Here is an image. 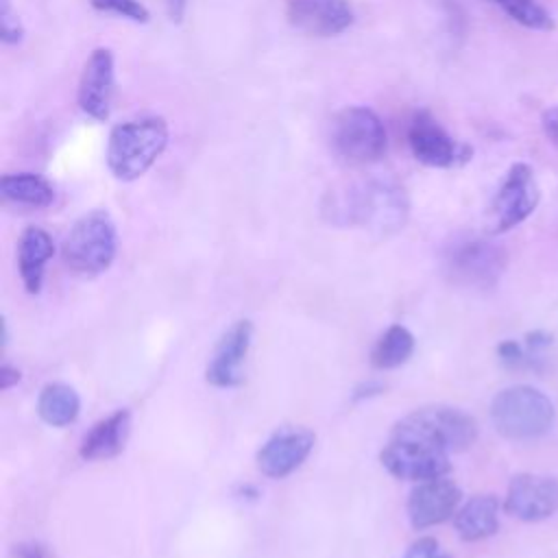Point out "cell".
Wrapping results in <instances>:
<instances>
[{"label":"cell","instance_id":"27","mask_svg":"<svg viewBox=\"0 0 558 558\" xmlns=\"http://www.w3.org/2000/svg\"><path fill=\"white\" fill-rule=\"evenodd\" d=\"M497 355H499V360H501L506 366H510V368L530 364L527 351H525L517 340H504V342H499Z\"/></svg>","mask_w":558,"mask_h":558},{"label":"cell","instance_id":"21","mask_svg":"<svg viewBox=\"0 0 558 558\" xmlns=\"http://www.w3.org/2000/svg\"><path fill=\"white\" fill-rule=\"evenodd\" d=\"M0 194L4 201L26 207H48L54 201V187L39 174L15 172L0 179Z\"/></svg>","mask_w":558,"mask_h":558},{"label":"cell","instance_id":"14","mask_svg":"<svg viewBox=\"0 0 558 558\" xmlns=\"http://www.w3.org/2000/svg\"><path fill=\"white\" fill-rule=\"evenodd\" d=\"M253 342V323L235 320L218 340L209 364L205 368V379L214 388H235L242 384L244 360Z\"/></svg>","mask_w":558,"mask_h":558},{"label":"cell","instance_id":"24","mask_svg":"<svg viewBox=\"0 0 558 558\" xmlns=\"http://www.w3.org/2000/svg\"><path fill=\"white\" fill-rule=\"evenodd\" d=\"M96 11L113 13L120 17H126L137 24H146L150 20L148 9L140 0H89Z\"/></svg>","mask_w":558,"mask_h":558},{"label":"cell","instance_id":"2","mask_svg":"<svg viewBox=\"0 0 558 558\" xmlns=\"http://www.w3.org/2000/svg\"><path fill=\"white\" fill-rule=\"evenodd\" d=\"M168 124L159 116L116 124L109 133L107 166L120 181L146 174L168 146Z\"/></svg>","mask_w":558,"mask_h":558},{"label":"cell","instance_id":"12","mask_svg":"<svg viewBox=\"0 0 558 558\" xmlns=\"http://www.w3.org/2000/svg\"><path fill=\"white\" fill-rule=\"evenodd\" d=\"M316 436L305 427H279L257 451V469L266 477L292 475L312 453Z\"/></svg>","mask_w":558,"mask_h":558},{"label":"cell","instance_id":"13","mask_svg":"<svg viewBox=\"0 0 558 558\" xmlns=\"http://www.w3.org/2000/svg\"><path fill=\"white\" fill-rule=\"evenodd\" d=\"M460 501L462 490L447 475L416 482L408 497V519L414 530H427L453 517L460 508Z\"/></svg>","mask_w":558,"mask_h":558},{"label":"cell","instance_id":"17","mask_svg":"<svg viewBox=\"0 0 558 558\" xmlns=\"http://www.w3.org/2000/svg\"><path fill=\"white\" fill-rule=\"evenodd\" d=\"M54 255L52 235L41 227H26L17 242V270L26 292L37 294L44 283L46 264Z\"/></svg>","mask_w":558,"mask_h":558},{"label":"cell","instance_id":"25","mask_svg":"<svg viewBox=\"0 0 558 558\" xmlns=\"http://www.w3.org/2000/svg\"><path fill=\"white\" fill-rule=\"evenodd\" d=\"M0 37L4 44H17L24 37V26L11 7V0H0Z\"/></svg>","mask_w":558,"mask_h":558},{"label":"cell","instance_id":"6","mask_svg":"<svg viewBox=\"0 0 558 558\" xmlns=\"http://www.w3.org/2000/svg\"><path fill=\"white\" fill-rule=\"evenodd\" d=\"M386 146L384 122L368 107H347L331 122V148L347 163H375L384 157Z\"/></svg>","mask_w":558,"mask_h":558},{"label":"cell","instance_id":"11","mask_svg":"<svg viewBox=\"0 0 558 558\" xmlns=\"http://www.w3.org/2000/svg\"><path fill=\"white\" fill-rule=\"evenodd\" d=\"M504 508L525 523L549 519L558 512V480L538 473H517L508 484Z\"/></svg>","mask_w":558,"mask_h":558},{"label":"cell","instance_id":"9","mask_svg":"<svg viewBox=\"0 0 558 558\" xmlns=\"http://www.w3.org/2000/svg\"><path fill=\"white\" fill-rule=\"evenodd\" d=\"M408 144L412 155L432 168H456L471 159L473 150L456 142L427 111H418L408 129Z\"/></svg>","mask_w":558,"mask_h":558},{"label":"cell","instance_id":"16","mask_svg":"<svg viewBox=\"0 0 558 558\" xmlns=\"http://www.w3.org/2000/svg\"><path fill=\"white\" fill-rule=\"evenodd\" d=\"M116 92L113 54L107 48H96L85 61L78 81V107L94 120H107Z\"/></svg>","mask_w":558,"mask_h":558},{"label":"cell","instance_id":"10","mask_svg":"<svg viewBox=\"0 0 558 558\" xmlns=\"http://www.w3.org/2000/svg\"><path fill=\"white\" fill-rule=\"evenodd\" d=\"M408 425L451 451L469 449L477 438V423L471 414L451 405H429L410 412L403 418Z\"/></svg>","mask_w":558,"mask_h":558},{"label":"cell","instance_id":"1","mask_svg":"<svg viewBox=\"0 0 558 558\" xmlns=\"http://www.w3.org/2000/svg\"><path fill=\"white\" fill-rule=\"evenodd\" d=\"M325 211L338 225L360 227L375 235H392L403 229L410 203L397 181L371 177L333 192Z\"/></svg>","mask_w":558,"mask_h":558},{"label":"cell","instance_id":"18","mask_svg":"<svg viewBox=\"0 0 558 558\" xmlns=\"http://www.w3.org/2000/svg\"><path fill=\"white\" fill-rule=\"evenodd\" d=\"M131 427V412L129 410H116L109 416L100 418L92 425V429L81 440V458L96 462V460H109L116 458L126 442Z\"/></svg>","mask_w":558,"mask_h":558},{"label":"cell","instance_id":"31","mask_svg":"<svg viewBox=\"0 0 558 558\" xmlns=\"http://www.w3.org/2000/svg\"><path fill=\"white\" fill-rule=\"evenodd\" d=\"M384 388L379 386V384H375V381H371V384H364V386H360L357 390H355V399H364V397H373V395H379Z\"/></svg>","mask_w":558,"mask_h":558},{"label":"cell","instance_id":"22","mask_svg":"<svg viewBox=\"0 0 558 558\" xmlns=\"http://www.w3.org/2000/svg\"><path fill=\"white\" fill-rule=\"evenodd\" d=\"M414 353V336L403 325H390L371 351V364L379 371H390L405 364Z\"/></svg>","mask_w":558,"mask_h":558},{"label":"cell","instance_id":"23","mask_svg":"<svg viewBox=\"0 0 558 558\" xmlns=\"http://www.w3.org/2000/svg\"><path fill=\"white\" fill-rule=\"evenodd\" d=\"M497 4L510 20L532 31H551L554 20L538 0H488Z\"/></svg>","mask_w":558,"mask_h":558},{"label":"cell","instance_id":"19","mask_svg":"<svg viewBox=\"0 0 558 558\" xmlns=\"http://www.w3.org/2000/svg\"><path fill=\"white\" fill-rule=\"evenodd\" d=\"M456 532L462 541L475 543L499 530V501L495 495H475L466 499L453 514Z\"/></svg>","mask_w":558,"mask_h":558},{"label":"cell","instance_id":"15","mask_svg":"<svg viewBox=\"0 0 558 558\" xmlns=\"http://www.w3.org/2000/svg\"><path fill=\"white\" fill-rule=\"evenodd\" d=\"M288 22L312 37H333L353 24V7L349 0H288Z\"/></svg>","mask_w":558,"mask_h":558},{"label":"cell","instance_id":"8","mask_svg":"<svg viewBox=\"0 0 558 558\" xmlns=\"http://www.w3.org/2000/svg\"><path fill=\"white\" fill-rule=\"evenodd\" d=\"M538 201L541 190L532 168L521 161L510 166L488 209L490 233H506L521 225L536 209Z\"/></svg>","mask_w":558,"mask_h":558},{"label":"cell","instance_id":"7","mask_svg":"<svg viewBox=\"0 0 558 558\" xmlns=\"http://www.w3.org/2000/svg\"><path fill=\"white\" fill-rule=\"evenodd\" d=\"M506 268V251L486 238H460L445 253L447 277L466 288H493Z\"/></svg>","mask_w":558,"mask_h":558},{"label":"cell","instance_id":"3","mask_svg":"<svg viewBox=\"0 0 558 558\" xmlns=\"http://www.w3.org/2000/svg\"><path fill=\"white\" fill-rule=\"evenodd\" d=\"M493 427L508 440L525 442L545 436L554 421V401L532 386H510L490 401Z\"/></svg>","mask_w":558,"mask_h":558},{"label":"cell","instance_id":"28","mask_svg":"<svg viewBox=\"0 0 558 558\" xmlns=\"http://www.w3.org/2000/svg\"><path fill=\"white\" fill-rule=\"evenodd\" d=\"M543 129H545V135L549 137V142L558 148V105L543 116Z\"/></svg>","mask_w":558,"mask_h":558},{"label":"cell","instance_id":"4","mask_svg":"<svg viewBox=\"0 0 558 558\" xmlns=\"http://www.w3.org/2000/svg\"><path fill=\"white\" fill-rule=\"evenodd\" d=\"M379 460L390 475L410 482L445 477L451 471L449 451L408 425L403 418L395 425L390 440L379 453Z\"/></svg>","mask_w":558,"mask_h":558},{"label":"cell","instance_id":"32","mask_svg":"<svg viewBox=\"0 0 558 558\" xmlns=\"http://www.w3.org/2000/svg\"><path fill=\"white\" fill-rule=\"evenodd\" d=\"M20 558H46V556H44V551L39 547L31 545V547H22L20 549Z\"/></svg>","mask_w":558,"mask_h":558},{"label":"cell","instance_id":"29","mask_svg":"<svg viewBox=\"0 0 558 558\" xmlns=\"http://www.w3.org/2000/svg\"><path fill=\"white\" fill-rule=\"evenodd\" d=\"M20 371L17 368H13L11 364H2L0 366V388L2 390H9L13 384H17L20 381Z\"/></svg>","mask_w":558,"mask_h":558},{"label":"cell","instance_id":"5","mask_svg":"<svg viewBox=\"0 0 558 558\" xmlns=\"http://www.w3.org/2000/svg\"><path fill=\"white\" fill-rule=\"evenodd\" d=\"M118 251V233L111 216L102 209L81 216L61 244V257L70 272L96 277L105 272Z\"/></svg>","mask_w":558,"mask_h":558},{"label":"cell","instance_id":"26","mask_svg":"<svg viewBox=\"0 0 558 558\" xmlns=\"http://www.w3.org/2000/svg\"><path fill=\"white\" fill-rule=\"evenodd\" d=\"M403 558H449V556L445 554V549L440 547V543H438L436 538L423 536V538L414 541V543L405 549Z\"/></svg>","mask_w":558,"mask_h":558},{"label":"cell","instance_id":"30","mask_svg":"<svg viewBox=\"0 0 558 558\" xmlns=\"http://www.w3.org/2000/svg\"><path fill=\"white\" fill-rule=\"evenodd\" d=\"M166 7H168V15L179 22L185 13V7H187V0H166Z\"/></svg>","mask_w":558,"mask_h":558},{"label":"cell","instance_id":"20","mask_svg":"<svg viewBox=\"0 0 558 558\" xmlns=\"http://www.w3.org/2000/svg\"><path fill=\"white\" fill-rule=\"evenodd\" d=\"M37 412L50 427H65L78 418L81 399L68 384H46L37 397Z\"/></svg>","mask_w":558,"mask_h":558}]
</instances>
